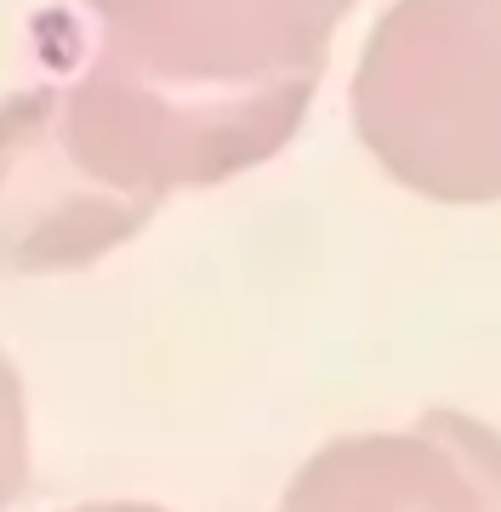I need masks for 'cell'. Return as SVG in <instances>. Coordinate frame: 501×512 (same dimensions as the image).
I'll list each match as a JSON object with an SVG mask.
<instances>
[{"mask_svg":"<svg viewBox=\"0 0 501 512\" xmlns=\"http://www.w3.org/2000/svg\"><path fill=\"white\" fill-rule=\"evenodd\" d=\"M154 205L97 183L57 131L52 80L0 103V274H80L143 234Z\"/></svg>","mask_w":501,"mask_h":512,"instance_id":"3","label":"cell"},{"mask_svg":"<svg viewBox=\"0 0 501 512\" xmlns=\"http://www.w3.org/2000/svg\"><path fill=\"white\" fill-rule=\"evenodd\" d=\"M359 0H80V46L149 92L251 131L268 154L302 131L336 23Z\"/></svg>","mask_w":501,"mask_h":512,"instance_id":"1","label":"cell"},{"mask_svg":"<svg viewBox=\"0 0 501 512\" xmlns=\"http://www.w3.org/2000/svg\"><path fill=\"white\" fill-rule=\"evenodd\" d=\"M35 450H29V393H23L18 365L0 348V512L29 495Z\"/></svg>","mask_w":501,"mask_h":512,"instance_id":"5","label":"cell"},{"mask_svg":"<svg viewBox=\"0 0 501 512\" xmlns=\"http://www.w3.org/2000/svg\"><path fill=\"white\" fill-rule=\"evenodd\" d=\"M69 512H171V507H154V501H86V507H69Z\"/></svg>","mask_w":501,"mask_h":512,"instance_id":"6","label":"cell"},{"mask_svg":"<svg viewBox=\"0 0 501 512\" xmlns=\"http://www.w3.org/2000/svg\"><path fill=\"white\" fill-rule=\"evenodd\" d=\"M279 512H501V433L427 410L405 433H353L297 467Z\"/></svg>","mask_w":501,"mask_h":512,"instance_id":"4","label":"cell"},{"mask_svg":"<svg viewBox=\"0 0 501 512\" xmlns=\"http://www.w3.org/2000/svg\"><path fill=\"white\" fill-rule=\"evenodd\" d=\"M353 131L439 205L501 200V0H393L353 69Z\"/></svg>","mask_w":501,"mask_h":512,"instance_id":"2","label":"cell"}]
</instances>
